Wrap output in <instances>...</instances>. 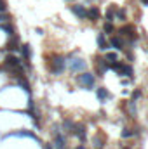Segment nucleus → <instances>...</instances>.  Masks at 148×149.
Here are the masks:
<instances>
[{"instance_id": "obj_18", "label": "nucleus", "mask_w": 148, "mask_h": 149, "mask_svg": "<svg viewBox=\"0 0 148 149\" xmlns=\"http://www.w3.org/2000/svg\"><path fill=\"white\" fill-rule=\"evenodd\" d=\"M2 28H4V30H5V31L9 33V35H12V28H11L9 25H2Z\"/></svg>"}, {"instance_id": "obj_8", "label": "nucleus", "mask_w": 148, "mask_h": 149, "mask_svg": "<svg viewBox=\"0 0 148 149\" xmlns=\"http://www.w3.org/2000/svg\"><path fill=\"white\" fill-rule=\"evenodd\" d=\"M98 45H99L101 50H106V49H108V44H106V40H104V35H103V33L98 35Z\"/></svg>"}, {"instance_id": "obj_9", "label": "nucleus", "mask_w": 148, "mask_h": 149, "mask_svg": "<svg viewBox=\"0 0 148 149\" xmlns=\"http://www.w3.org/2000/svg\"><path fill=\"white\" fill-rule=\"evenodd\" d=\"M110 45H112V47H115V49H119V50H120V49H124V44H122V40H120L119 36H113V38L110 40Z\"/></svg>"}, {"instance_id": "obj_14", "label": "nucleus", "mask_w": 148, "mask_h": 149, "mask_svg": "<svg viewBox=\"0 0 148 149\" xmlns=\"http://www.w3.org/2000/svg\"><path fill=\"white\" fill-rule=\"evenodd\" d=\"M113 17H115V7H110L108 12H106V19L108 21H113Z\"/></svg>"}, {"instance_id": "obj_16", "label": "nucleus", "mask_w": 148, "mask_h": 149, "mask_svg": "<svg viewBox=\"0 0 148 149\" xmlns=\"http://www.w3.org/2000/svg\"><path fill=\"white\" fill-rule=\"evenodd\" d=\"M104 31H106V33H113V25L110 23V21H108L106 25H104Z\"/></svg>"}, {"instance_id": "obj_6", "label": "nucleus", "mask_w": 148, "mask_h": 149, "mask_svg": "<svg viewBox=\"0 0 148 149\" xmlns=\"http://www.w3.org/2000/svg\"><path fill=\"white\" fill-rule=\"evenodd\" d=\"M54 146H56V149H65V137H63L61 134H56V139H54Z\"/></svg>"}, {"instance_id": "obj_13", "label": "nucleus", "mask_w": 148, "mask_h": 149, "mask_svg": "<svg viewBox=\"0 0 148 149\" xmlns=\"http://www.w3.org/2000/svg\"><path fill=\"white\" fill-rule=\"evenodd\" d=\"M96 94H98V99H99V101H104V99L108 97V92L104 90V89H98V92H96Z\"/></svg>"}, {"instance_id": "obj_2", "label": "nucleus", "mask_w": 148, "mask_h": 149, "mask_svg": "<svg viewBox=\"0 0 148 149\" xmlns=\"http://www.w3.org/2000/svg\"><path fill=\"white\" fill-rule=\"evenodd\" d=\"M78 83L80 85H84V87H92L94 85V76L92 75H89V73H82L80 76H78Z\"/></svg>"}, {"instance_id": "obj_12", "label": "nucleus", "mask_w": 148, "mask_h": 149, "mask_svg": "<svg viewBox=\"0 0 148 149\" xmlns=\"http://www.w3.org/2000/svg\"><path fill=\"white\" fill-rule=\"evenodd\" d=\"M87 16H89V17H91V19H92V21H96V19H98V17H99V11H98V9H96V7H92V9H91V11H89V12H87Z\"/></svg>"}, {"instance_id": "obj_7", "label": "nucleus", "mask_w": 148, "mask_h": 149, "mask_svg": "<svg viewBox=\"0 0 148 149\" xmlns=\"http://www.w3.org/2000/svg\"><path fill=\"white\" fill-rule=\"evenodd\" d=\"M120 33H122L124 36L133 38V40L136 38V36H134V28H133V26H125V28H122V30H120Z\"/></svg>"}, {"instance_id": "obj_5", "label": "nucleus", "mask_w": 148, "mask_h": 149, "mask_svg": "<svg viewBox=\"0 0 148 149\" xmlns=\"http://www.w3.org/2000/svg\"><path fill=\"white\" fill-rule=\"evenodd\" d=\"M70 11H72L75 16H78V17H86V16H87V11L84 9L82 5H70Z\"/></svg>"}, {"instance_id": "obj_22", "label": "nucleus", "mask_w": 148, "mask_h": 149, "mask_svg": "<svg viewBox=\"0 0 148 149\" xmlns=\"http://www.w3.org/2000/svg\"><path fill=\"white\" fill-rule=\"evenodd\" d=\"M143 4H145V5H148V0H143Z\"/></svg>"}, {"instance_id": "obj_4", "label": "nucleus", "mask_w": 148, "mask_h": 149, "mask_svg": "<svg viewBox=\"0 0 148 149\" xmlns=\"http://www.w3.org/2000/svg\"><path fill=\"white\" fill-rule=\"evenodd\" d=\"M84 68H86V62H84L82 59H73L70 62V70L72 71H78V70H84Z\"/></svg>"}, {"instance_id": "obj_19", "label": "nucleus", "mask_w": 148, "mask_h": 149, "mask_svg": "<svg viewBox=\"0 0 148 149\" xmlns=\"http://www.w3.org/2000/svg\"><path fill=\"white\" fill-rule=\"evenodd\" d=\"M117 16H119V19H120V21H124V17H125V12H124V11H119V12H117Z\"/></svg>"}, {"instance_id": "obj_20", "label": "nucleus", "mask_w": 148, "mask_h": 149, "mask_svg": "<svg viewBox=\"0 0 148 149\" xmlns=\"http://www.w3.org/2000/svg\"><path fill=\"white\" fill-rule=\"evenodd\" d=\"M139 95H141V90H136V92H134V94H133V99H134V101H136V99H138V97H139Z\"/></svg>"}, {"instance_id": "obj_1", "label": "nucleus", "mask_w": 148, "mask_h": 149, "mask_svg": "<svg viewBox=\"0 0 148 149\" xmlns=\"http://www.w3.org/2000/svg\"><path fill=\"white\" fill-rule=\"evenodd\" d=\"M63 70H65V59H63V57H56V59L52 61L51 71H52L54 75H59V73H63Z\"/></svg>"}, {"instance_id": "obj_17", "label": "nucleus", "mask_w": 148, "mask_h": 149, "mask_svg": "<svg viewBox=\"0 0 148 149\" xmlns=\"http://www.w3.org/2000/svg\"><path fill=\"white\" fill-rule=\"evenodd\" d=\"M106 61H117V54H113V52H110V54H106Z\"/></svg>"}, {"instance_id": "obj_11", "label": "nucleus", "mask_w": 148, "mask_h": 149, "mask_svg": "<svg viewBox=\"0 0 148 149\" xmlns=\"http://www.w3.org/2000/svg\"><path fill=\"white\" fill-rule=\"evenodd\" d=\"M21 50H23V57H25V59H30V57H31L30 45H21Z\"/></svg>"}, {"instance_id": "obj_15", "label": "nucleus", "mask_w": 148, "mask_h": 149, "mask_svg": "<svg viewBox=\"0 0 148 149\" xmlns=\"http://www.w3.org/2000/svg\"><path fill=\"white\" fill-rule=\"evenodd\" d=\"M131 135H133V130H131V128H124V130H122V137H124V139H127V137H131Z\"/></svg>"}, {"instance_id": "obj_10", "label": "nucleus", "mask_w": 148, "mask_h": 149, "mask_svg": "<svg viewBox=\"0 0 148 149\" xmlns=\"http://www.w3.org/2000/svg\"><path fill=\"white\" fill-rule=\"evenodd\" d=\"M98 68L101 70V73H104L108 70V62H106V59H98Z\"/></svg>"}, {"instance_id": "obj_23", "label": "nucleus", "mask_w": 148, "mask_h": 149, "mask_svg": "<svg viewBox=\"0 0 148 149\" xmlns=\"http://www.w3.org/2000/svg\"><path fill=\"white\" fill-rule=\"evenodd\" d=\"M124 149H129V147H124Z\"/></svg>"}, {"instance_id": "obj_3", "label": "nucleus", "mask_w": 148, "mask_h": 149, "mask_svg": "<svg viewBox=\"0 0 148 149\" xmlns=\"http://www.w3.org/2000/svg\"><path fill=\"white\" fill-rule=\"evenodd\" d=\"M5 66H9V68H17L19 70V66H21V61H19V57H16V56H9L7 59H5Z\"/></svg>"}, {"instance_id": "obj_21", "label": "nucleus", "mask_w": 148, "mask_h": 149, "mask_svg": "<svg viewBox=\"0 0 148 149\" xmlns=\"http://www.w3.org/2000/svg\"><path fill=\"white\" fill-rule=\"evenodd\" d=\"M75 149H86V147H84V146H77Z\"/></svg>"}]
</instances>
